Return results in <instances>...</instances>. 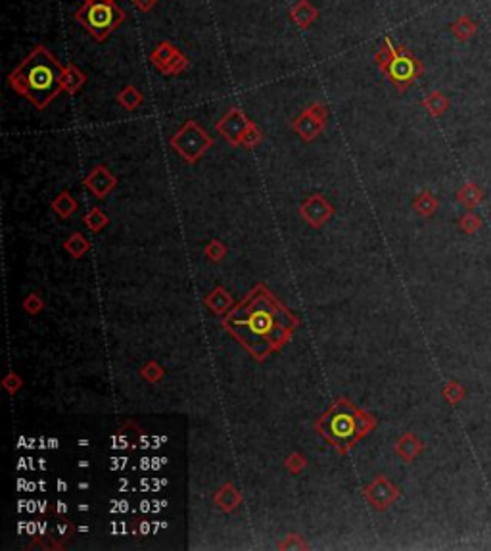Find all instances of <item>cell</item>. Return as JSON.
Masks as SVG:
<instances>
[{
    "label": "cell",
    "mask_w": 491,
    "mask_h": 551,
    "mask_svg": "<svg viewBox=\"0 0 491 551\" xmlns=\"http://www.w3.org/2000/svg\"><path fill=\"white\" fill-rule=\"evenodd\" d=\"M63 65L47 47H35L8 75V85L35 108H47L62 91Z\"/></svg>",
    "instance_id": "cell-1"
},
{
    "label": "cell",
    "mask_w": 491,
    "mask_h": 551,
    "mask_svg": "<svg viewBox=\"0 0 491 551\" xmlns=\"http://www.w3.org/2000/svg\"><path fill=\"white\" fill-rule=\"evenodd\" d=\"M375 62L384 77L390 81L399 93H405L416 79L424 73V65L416 56L403 45H393L390 37L382 40L375 54Z\"/></svg>",
    "instance_id": "cell-2"
},
{
    "label": "cell",
    "mask_w": 491,
    "mask_h": 551,
    "mask_svg": "<svg viewBox=\"0 0 491 551\" xmlns=\"http://www.w3.org/2000/svg\"><path fill=\"white\" fill-rule=\"evenodd\" d=\"M73 17L96 42H104L125 22L127 12L116 0H85V4L73 14Z\"/></svg>",
    "instance_id": "cell-3"
},
{
    "label": "cell",
    "mask_w": 491,
    "mask_h": 551,
    "mask_svg": "<svg viewBox=\"0 0 491 551\" xmlns=\"http://www.w3.org/2000/svg\"><path fill=\"white\" fill-rule=\"evenodd\" d=\"M173 146L188 162H196L211 146V139L196 121H187L173 137Z\"/></svg>",
    "instance_id": "cell-4"
},
{
    "label": "cell",
    "mask_w": 491,
    "mask_h": 551,
    "mask_svg": "<svg viewBox=\"0 0 491 551\" xmlns=\"http://www.w3.org/2000/svg\"><path fill=\"white\" fill-rule=\"evenodd\" d=\"M325 118H327V106L315 102L307 110H304V114L294 121V127H296V131L304 137L305 141H313V137H317L322 131Z\"/></svg>",
    "instance_id": "cell-5"
},
{
    "label": "cell",
    "mask_w": 491,
    "mask_h": 551,
    "mask_svg": "<svg viewBox=\"0 0 491 551\" xmlns=\"http://www.w3.org/2000/svg\"><path fill=\"white\" fill-rule=\"evenodd\" d=\"M248 125H250V121H248V118L242 114L238 108H233V110L226 114L225 118L219 121V131H221V134L225 137L226 141H233V142H240L242 141V134L246 133V129H248Z\"/></svg>",
    "instance_id": "cell-6"
},
{
    "label": "cell",
    "mask_w": 491,
    "mask_h": 551,
    "mask_svg": "<svg viewBox=\"0 0 491 551\" xmlns=\"http://www.w3.org/2000/svg\"><path fill=\"white\" fill-rule=\"evenodd\" d=\"M290 20L296 24L299 31H307L319 17V10L313 6L311 0H297L290 8Z\"/></svg>",
    "instance_id": "cell-7"
},
{
    "label": "cell",
    "mask_w": 491,
    "mask_h": 551,
    "mask_svg": "<svg viewBox=\"0 0 491 551\" xmlns=\"http://www.w3.org/2000/svg\"><path fill=\"white\" fill-rule=\"evenodd\" d=\"M86 83V73L75 63H65L63 65V77H62V91L68 95H75L79 88Z\"/></svg>",
    "instance_id": "cell-8"
},
{
    "label": "cell",
    "mask_w": 491,
    "mask_h": 551,
    "mask_svg": "<svg viewBox=\"0 0 491 551\" xmlns=\"http://www.w3.org/2000/svg\"><path fill=\"white\" fill-rule=\"evenodd\" d=\"M179 52V48L175 47L173 42H169V40H162V42H157V47L154 48V52L150 54V62H152V65L156 68L159 73H164L165 70H167V65H169V62L173 60V56Z\"/></svg>",
    "instance_id": "cell-9"
},
{
    "label": "cell",
    "mask_w": 491,
    "mask_h": 551,
    "mask_svg": "<svg viewBox=\"0 0 491 551\" xmlns=\"http://www.w3.org/2000/svg\"><path fill=\"white\" fill-rule=\"evenodd\" d=\"M86 185H88V189L94 190L98 196H104L106 192H109V190L114 189L116 179L111 177V173H109L106 167H96L93 173L88 175Z\"/></svg>",
    "instance_id": "cell-10"
},
{
    "label": "cell",
    "mask_w": 491,
    "mask_h": 551,
    "mask_svg": "<svg viewBox=\"0 0 491 551\" xmlns=\"http://www.w3.org/2000/svg\"><path fill=\"white\" fill-rule=\"evenodd\" d=\"M449 31L453 33V37L460 42H468V40L474 37L478 33V25L472 17L468 16H459L451 25H449Z\"/></svg>",
    "instance_id": "cell-11"
},
{
    "label": "cell",
    "mask_w": 491,
    "mask_h": 551,
    "mask_svg": "<svg viewBox=\"0 0 491 551\" xmlns=\"http://www.w3.org/2000/svg\"><path fill=\"white\" fill-rule=\"evenodd\" d=\"M457 200L459 204H462L467 210H472L476 205L482 204L483 200V190L476 185V183H465L459 190H457Z\"/></svg>",
    "instance_id": "cell-12"
},
{
    "label": "cell",
    "mask_w": 491,
    "mask_h": 551,
    "mask_svg": "<svg viewBox=\"0 0 491 551\" xmlns=\"http://www.w3.org/2000/svg\"><path fill=\"white\" fill-rule=\"evenodd\" d=\"M422 106H424V110L428 111L432 118H442L445 111H447V108H449V100H447V96H445L444 93L432 91V93L422 100Z\"/></svg>",
    "instance_id": "cell-13"
},
{
    "label": "cell",
    "mask_w": 491,
    "mask_h": 551,
    "mask_svg": "<svg viewBox=\"0 0 491 551\" xmlns=\"http://www.w3.org/2000/svg\"><path fill=\"white\" fill-rule=\"evenodd\" d=\"M116 102L119 106H123L125 110H137L144 102V96H142L141 91L134 87V85H127V87H123L117 93Z\"/></svg>",
    "instance_id": "cell-14"
},
{
    "label": "cell",
    "mask_w": 491,
    "mask_h": 551,
    "mask_svg": "<svg viewBox=\"0 0 491 551\" xmlns=\"http://www.w3.org/2000/svg\"><path fill=\"white\" fill-rule=\"evenodd\" d=\"M414 210L419 213H422V215H426V217H430V215H434V213L437 212V200L434 198V194L432 192H428V190H424L422 194H419L416 196V200H414Z\"/></svg>",
    "instance_id": "cell-15"
},
{
    "label": "cell",
    "mask_w": 491,
    "mask_h": 551,
    "mask_svg": "<svg viewBox=\"0 0 491 551\" xmlns=\"http://www.w3.org/2000/svg\"><path fill=\"white\" fill-rule=\"evenodd\" d=\"M188 65H190L188 56L179 50L177 54L173 56V60L167 65V70L164 71V75H167V77H177V75H180V73H185L188 70Z\"/></svg>",
    "instance_id": "cell-16"
},
{
    "label": "cell",
    "mask_w": 491,
    "mask_h": 551,
    "mask_svg": "<svg viewBox=\"0 0 491 551\" xmlns=\"http://www.w3.org/2000/svg\"><path fill=\"white\" fill-rule=\"evenodd\" d=\"M459 227L462 233H467V235H474V233H478V231H480V227H482V219H480V215H478V213L467 212L459 219Z\"/></svg>",
    "instance_id": "cell-17"
},
{
    "label": "cell",
    "mask_w": 491,
    "mask_h": 551,
    "mask_svg": "<svg viewBox=\"0 0 491 551\" xmlns=\"http://www.w3.org/2000/svg\"><path fill=\"white\" fill-rule=\"evenodd\" d=\"M444 398L447 400L449 403H459L462 402V398H465V388L459 385V382H447L444 388Z\"/></svg>",
    "instance_id": "cell-18"
},
{
    "label": "cell",
    "mask_w": 491,
    "mask_h": 551,
    "mask_svg": "<svg viewBox=\"0 0 491 551\" xmlns=\"http://www.w3.org/2000/svg\"><path fill=\"white\" fill-rule=\"evenodd\" d=\"M419 449H421V444L414 440L413 436H407L405 440L401 442V446H399V451H401L407 459H411L413 456H416Z\"/></svg>",
    "instance_id": "cell-19"
},
{
    "label": "cell",
    "mask_w": 491,
    "mask_h": 551,
    "mask_svg": "<svg viewBox=\"0 0 491 551\" xmlns=\"http://www.w3.org/2000/svg\"><path fill=\"white\" fill-rule=\"evenodd\" d=\"M259 139H261V134H259L258 127L254 125V123H250L248 125V129H246V133L242 134V144L244 146H254L256 142H259Z\"/></svg>",
    "instance_id": "cell-20"
},
{
    "label": "cell",
    "mask_w": 491,
    "mask_h": 551,
    "mask_svg": "<svg viewBox=\"0 0 491 551\" xmlns=\"http://www.w3.org/2000/svg\"><path fill=\"white\" fill-rule=\"evenodd\" d=\"M56 210H60L62 213H70L73 208H75V204H73V200L70 198V194L68 192H63L62 196L56 200Z\"/></svg>",
    "instance_id": "cell-21"
},
{
    "label": "cell",
    "mask_w": 491,
    "mask_h": 551,
    "mask_svg": "<svg viewBox=\"0 0 491 551\" xmlns=\"http://www.w3.org/2000/svg\"><path fill=\"white\" fill-rule=\"evenodd\" d=\"M133 6L134 10L148 14V12H152L157 6V0H133Z\"/></svg>",
    "instance_id": "cell-22"
}]
</instances>
